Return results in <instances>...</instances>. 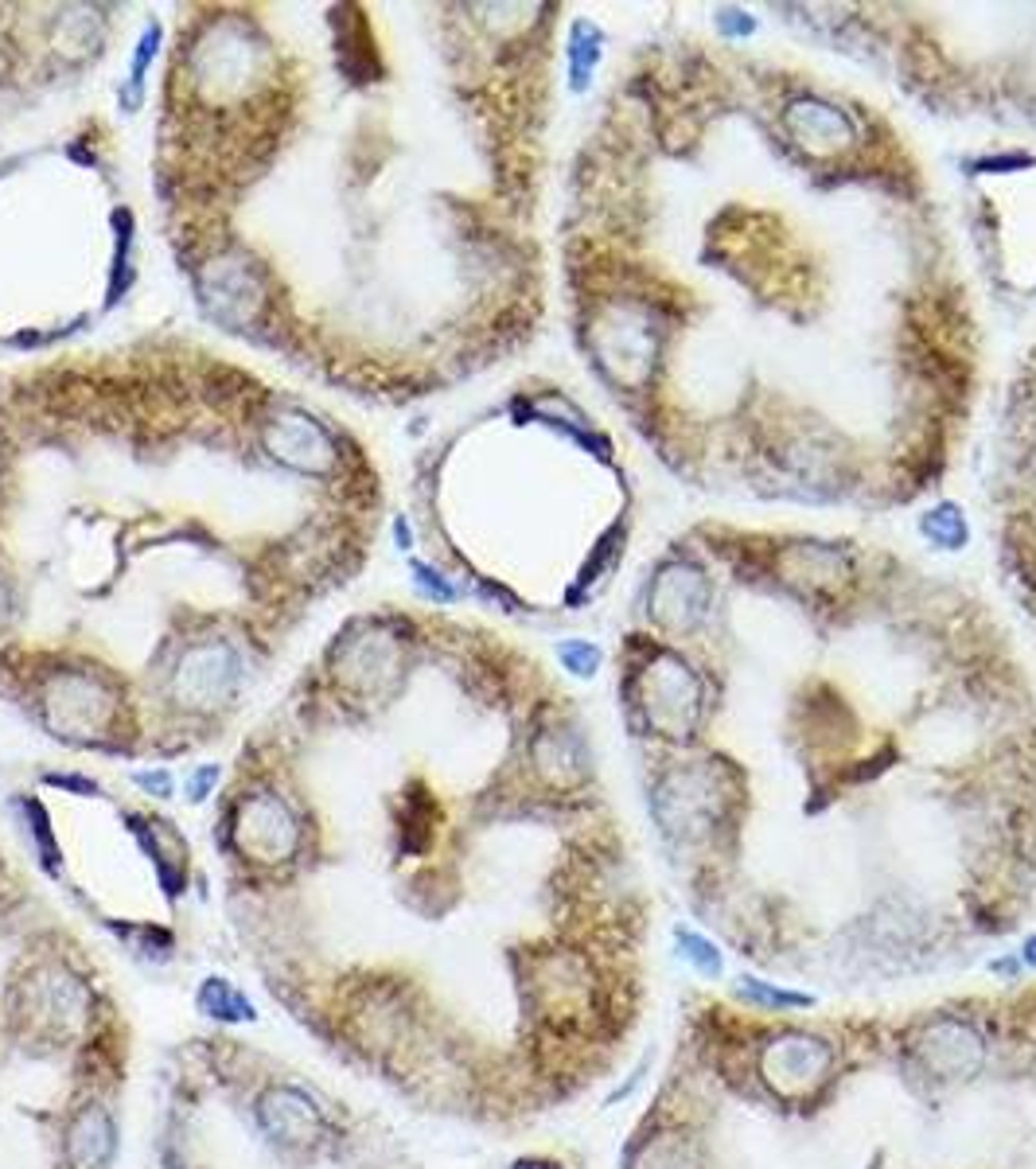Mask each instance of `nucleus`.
<instances>
[{
	"mask_svg": "<svg viewBox=\"0 0 1036 1169\" xmlns=\"http://www.w3.org/2000/svg\"><path fill=\"white\" fill-rule=\"evenodd\" d=\"M710 13L651 20L585 113L557 215L573 351L701 503L908 515L966 468L998 378L947 169L775 8Z\"/></svg>",
	"mask_w": 1036,
	"mask_h": 1169,
	"instance_id": "f257e3e1",
	"label": "nucleus"
},
{
	"mask_svg": "<svg viewBox=\"0 0 1036 1169\" xmlns=\"http://www.w3.org/2000/svg\"><path fill=\"white\" fill-rule=\"evenodd\" d=\"M612 694L671 862L775 803L822 846L1036 866V655L994 589L854 522L705 511L624 597Z\"/></svg>",
	"mask_w": 1036,
	"mask_h": 1169,
	"instance_id": "f03ea898",
	"label": "nucleus"
},
{
	"mask_svg": "<svg viewBox=\"0 0 1036 1169\" xmlns=\"http://www.w3.org/2000/svg\"><path fill=\"white\" fill-rule=\"evenodd\" d=\"M67 1166L71 1169H109L118 1157V1122L102 1103H90L74 1115L62 1143Z\"/></svg>",
	"mask_w": 1036,
	"mask_h": 1169,
	"instance_id": "7ed1b4c3",
	"label": "nucleus"
},
{
	"mask_svg": "<svg viewBox=\"0 0 1036 1169\" xmlns=\"http://www.w3.org/2000/svg\"><path fill=\"white\" fill-rule=\"evenodd\" d=\"M242 846H250L253 854L262 857H285L297 846V822H292L289 808L278 796H253L242 808V827H238Z\"/></svg>",
	"mask_w": 1036,
	"mask_h": 1169,
	"instance_id": "20e7f679",
	"label": "nucleus"
},
{
	"mask_svg": "<svg viewBox=\"0 0 1036 1169\" xmlns=\"http://www.w3.org/2000/svg\"><path fill=\"white\" fill-rule=\"evenodd\" d=\"M257 1115H262V1127H266L273 1138H281V1143H289V1146L308 1143V1138H316L320 1127H324L320 1108H316L312 1096L301 1092V1087H273V1092L262 1099Z\"/></svg>",
	"mask_w": 1036,
	"mask_h": 1169,
	"instance_id": "39448f33",
	"label": "nucleus"
},
{
	"mask_svg": "<svg viewBox=\"0 0 1036 1169\" xmlns=\"http://www.w3.org/2000/svg\"><path fill=\"white\" fill-rule=\"evenodd\" d=\"M195 1010L203 1017H215V1022L227 1025H246L257 1022V1006L246 998V990H238L227 975H207L195 990Z\"/></svg>",
	"mask_w": 1036,
	"mask_h": 1169,
	"instance_id": "423d86ee",
	"label": "nucleus"
},
{
	"mask_svg": "<svg viewBox=\"0 0 1036 1169\" xmlns=\"http://www.w3.org/2000/svg\"><path fill=\"white\" fill-rule=\"evenodd\" d=\"M675 940L678 947H682V959H686L698 975H721V952H717V943H710L701 932H690V928H675Z\"/></svg>",
	"mask_w": 1036,
	"mask_h": 1169,
	"instance_id": "0eeeda50",
	"label": "nucleus"
},
{
	"mask_svg": "<svg viewBox=\"0 0 1036 1169\" xmlns=\"http://www.w3.org/2000/svg\"><path fill=\"white\" fill-rule=\"evenodd\" d=\"M740 982H745V990L752 994L760 1010H807V1006H815V998L803 994V990H780L771 982H760V978H740Z\"/></svg>",
	"mask_w": 1036,
	"mask_h": 1169,
	"instance_id": "6e6552de",
	"label": "nucleus"
},
{
	"mask_svg": "<svg viewBox=\"0 0 1036 1169\" xmlns=\"http://www.w3.org/2000/svg\"><path fill=\"white\" fill-rule=\"evenodd\" d=\"M215 780H218V764H203V768H195L192 776H187V799H192V803H203V799L211 796Z\"/></svg>",
	"mask_w": 1036,
	"mask_h": 1169,
	"instance_id": "1a4fd4ad",
	"label": "nucleus"
},
{
	"mask_svg": "<svg viewBox=\"0 0 1036 1169\" xmlns=\"http://www.w3.org/2000/svg\"><path fill=\"white\" fill-rule=\"evenodd\" d=\"M43 784L67 787V792H74V796H97V792H102L94 780H86V776H71V772H48V776H43Z\"/></svg>",
	"mask_w": 1036,
	"mask_h": 1169,
	"instance_id": "9d476101",
	"label": "nucleus"
},
{
	"mask_svg": "<svg viewBox=\"0 0 1036 1169\" xmlns=\"http://www.w3.org/2000/svg\"><path fill=\"white\" fill-rule=\"evenodd\" d=\"M133 780L145 787V792H157V799H168L172 796V776H168V772H137Z\"/></svg>",
	"mask_w": 1036,
	"mask_h": 1169,
	"instance_id": "9b49d317",
	"label": "nucleus"
},
{
	"mask_svg": "<svg viewBox=\"0 0 1036 1169\" xmlns=\"http://www.w3.org/2000/svg\"><path fill=\"white\" fill-rule=\"evenodd\" d=\"M1021 963H1024V967H1036V936H1029V940H1024Z\"/></svg>",
	"mask_w": 1036,
	"mask_h": 1169,
	"instance_id": "f8f14e48",
	"label": "nucleus"
}]
</instances>
